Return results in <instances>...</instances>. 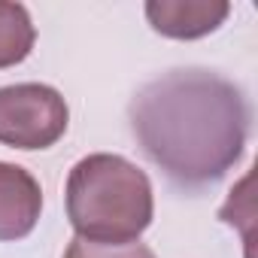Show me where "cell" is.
<instances>
[{"instance_id":"3957f363","label":"cell","mask_w":258,"mask_h":258,"mask_svg":"<svg viewBox=\"0 0 258 258\" xmlns=\"http://www.w3.org/2000/svg\"><path fill=\"white\" fill-rule=\"evenodd\" d=\"M70 121L67 100L52 85L22 82L0 88V143L13 149H49Z\"/></svg>"},{"instance_id":"8992f818","label":"cell","mask_w":258,"mask_h":258,"mask_svg":"<svg viewBox=\"0 0 258 258\" xmlns=\"http://www.w3.org/2000/svg\"><path fill=\"white\" fill-rule=\"evenodd\" d=\"M37 31L22 4L0 0V70L22 64L34 49Z\"/></svg>"},{"instance_id":"52a82bcc","label":"cell","mask_w":258,"mask_h":258,"mask_svg":"<svg viewBox=\"0 0 258 258\" xmlns=\"http://www.w3.org/2000/svg\"><path fill=\"white\" fill-rule=\"evenodd\" d=\"M64 258H155V252L146 243H94L73 237Z\"/></svg>"},{"instance_id":"7a4b0ae2","label":"cell","mask_w":258,"mask_h":258,"mask_svg":"<svg viewBox=\"0 0 258 258\" xmlns=\"http://www.w3.org/2000/svg\"><path fill=\"white\" fill-rule=\"evenodd\" d=\"M152 213L149 176L121 155H88L67 176V219L82 240L134 243L152 225Z\"/></svg>"},{"instance_id":"5b68a950","label":"cell","mask_w":258,"mask_h":258,"mask_svg":"<svg viewBox=\"0 0 258 258\" xmlns=\"http://www.w3.org/2000/svg\"><path fill=\"white\" fill-rule=\"evenodd\" d=\"M43 210L40 182L19 164L0 161V240H22Z\"/></svg>"},{"instance_id":"277c9868","label":"cell","mask_w":258,"mask_h":258,"mask_svg":"<svg viewBox=\"0 0 258 258\" xmlns=\"http://www.w3.org/2000/svg\"><path fill=\"white\" fill-rule=\"evenodd\" d=\"M228 13L231 7L225 0H149L146 4L149 25L170 40L207 37L228 19Z\"/></svg>"},{"instance_id":"6da1fadb","label":"cell","mask_w":258,"mask_h":258,"mask_svg":"<svg viewBox=\"0 0 258 258\" xmlns=\"http://www.w3.org/2000/svg\"><path fill=\"white\" fill-rule=\"evenodd\" d=\"M127 118L143 155L188 188L222 179L240 161L249 137L243 91L198 67L146 82L127 106Z\"/></svg>"}]
</instances>
